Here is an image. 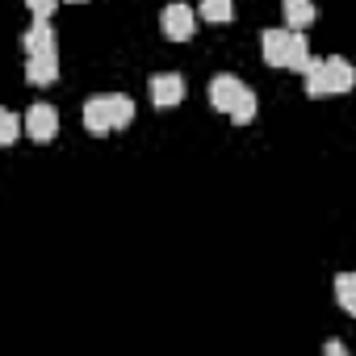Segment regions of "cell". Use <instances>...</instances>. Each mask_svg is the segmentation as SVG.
<instances>
[{
  "label": "cell",
  "instance_id": "1",
  "mask_svg": "<svg viewBox=\"0 0 356 356\" xmlns=\"http://www.w3.org/2000/svg\"><path fill=\"white\" fill-rule=\"evenodd\" d=\"M26 80L30 84H55L59 80V47L47 22H34L26 30Z\"/></svg>",
  "mask_w": 356,
  "mask_h": 356
},
{
  "label": "cell",
  "instance_id": "2",
  "mask_svg": "<svg viewBox=\"0 0 356 356\" xmlns=\"http://www.w3.org/2000/svg\"><path fill=\"white\" fill-rule=\"evenodd\" d=\"M210 105L218 113H227L235 126H248L256 118V92L235 76H214L210 80Z\"/></svg>",
  "mask_w": 356,
  "mask_h": 356
},
{
  "label": "cell",
  "instance_id": "3",
  "mask_svg": "<svg viewBox=\"0 0 356 356\" xmlns=\"http://www.w3.org/2000/svg\"><path fill=\"white\" fill-rule=\"evenodd\" d=\"M130 122H134V101L122 97V92L84 101V126H88V134H113V130H122Z\"/></svg>",
  "mask_w": 356,
  "mask_h": 356
},
{
  "label": "cell",
  "instance_id": "4",
  "mask_svg": "<svg viewBox=\"0 0 356 356\" xmlns=\"http://www.w3.org/2000/svg\"><path fill=\"white\" fill-rule=\"evenodd\" d=\"M356 88V67L348 59H314L306 67V92L310 97H339Z\"/></svg>",
  "mask_w": 356,
  "mask_h": 356
},
{
  "label": "cell",
  "instance_id": "5",
  "mask_svg": "<svg viewBox=\"0 0 356 356\" xmlns=\"http://www.w3.org/2000/svg\"><path fill=\"white\" fill-rule=\"evenodd\" d=\"M159 30H163V38H172V42H189L193 30H197V13H193L189 5H168V9L159 13Z\"/></svg>",
  "mask_w": 356,
  "mask_h": 356
},
{
  "label": "cell",
  "instance_id": "6",
  "mask_svg": "<svg viewBox=\"0 0 356 356\" xmlns=\"http://www.w3.org/2000/svg\"><path fill=\"white\" fill-rule=\"evenodd\" d=\"M26 134H30L34 143H51V138L59 134V113H55V105H47V101L30 105V109H26Z\"/></svg>",
  "mask_w": 356,
  "mask_h": 356
},
{
  "label": "cell",
  "instance_id": "7",
  "mask_svg": "<svg viewBox=\"0 0 356 356\" xmlns=\"http://www.w3.org/2000/svg\"><path fill=\"white\" fill-rule=\"evenodd\" d=\"M147 88H151V101H155L159 109L185 101V76H176V72H155Z\"/></svg>",
  "mask_w": 356,
  "mask_h": 356
},
{
  "label": "cell",
  "instance_id": "8",
  "mask_svg": "<svg viewBox=\"0 0 356 356\" xmlns=\"http://www.w3.org/2000/svg\"><path fill=\"white\" fill-rule=\"evenodd\" d=\"M293 34L298 30H264L260 34V51H264V63H273V67H285L289 63V51H293Z\"/></svg>",
  "mask_w": 356,
  "mask_h": 356
},
{
  "label": "cell",
  "instance_id": "9",
  "mask_svg": "<svg viewBox=\"0 0 356 356\" xmlns=\"http://www.w3.org/2000/svg\"><path fill=\"white\" fill-rule=\"evenodd\" d=\"M281 13H285V26H289V30H306V26H314V17H318L314 0H281Z\"/></svg>",
  "mask_w": 356,
  "mask_h": 356
},
{
  "label": "cell",
  "instance_id": "10",
  "mask_svg": "<svg viewBox=\"0 0 356 356\" xmlns=\"http://www.w3.org/2000/svg\"><path fill=\"white\" fill-rule=\"evenodd\" d=\"M331 289H335V302L356 318V273H335V285Z\"/></svg>",
  "mask_w": 356,
  "mask_h": 356
},
{
  "label": "cell",
  "instance_id": "11",
  "mask_svg": "<svg viewBox=\"0 0 356 356\" xmlns=\"http://www.w3.org/2000/svg\"><path fill=\"white\" fill-rule=\"evenodd\" d=\"M231 17H235V0H202V22L227 26Z\"/></svg>",
  "mask_w": 356,
  "mask_h": 356
},
{
  "label": "cell",
  "instance_id": "12",
  "mask_svg": "<svg viewBox=\"0 0 356 356\" xmlns=\"http://www.w3.org/2000/svg\"><path fill=\"white\" fill-rule=\"evenodd\" d=\"M310 63H314V59H310V42H306V30H298V34H293V51H289V63H285V67H289V72H306Z\"/></svg>",
  "mask_w": 356,
  "mask_h": 356
},
{
  "label": "cell",
  "instance_id": "13",
  "mask_svg": "<svg viewBox=\"0 0 356 356\" xmlns=\"http://www.w3.org/2000/svg\"><path fill=\"white\" fill-rule=\"evenodd\" d=\"M22 122H26V118H17L13 109H5V113H0V143H5V147H9V143H17V134H22Z\"/></svg>",
  "mask_w": 356,
  "mask_h": 356
},
{
  "label": "cell",
  "instance_id": "14",
  "mask_svg": "<svg viewBox=\"0 0 356 356\" xmlns=\"http://www.w3.org/2000/svg\"><path fill=\"white\" fill-rule=\"evenodd\" d=\"M26 9L34 13V22H51V13L59 9V0H26Z\"/></svg>",
  "mask_w": 356,
  "mask_h": 356
},
{
  "label": "cell",
  "instance_id": "15",
  "mask_svg": "<svg viewBox=\"0 0 356 356\" xmlns=\"http://www.w3.org/2000/svg\"><path fill=\"white\" fill-rule=\"evenodd\" d=\"M323 348H327V356H343V352H348V348H343V343H339V339H327V343H323Z\"/></svg>",
  "mask_w": 356,
  "mask_h": 356
},
{
  "label": "cell",
  "instance_id": "16",
  "mask_svg": "<svg viewBox=\"0 0 356 356\" xmlns=\"http://www.w3.org/2000/svg\"><path fill=\"white\" fill-rule=\"evenodd\" d=\"M72 5H84V0H72Z\"/></svg>",
  "mask_w": 356,
  "mask_h": 356
}]
</instances>
